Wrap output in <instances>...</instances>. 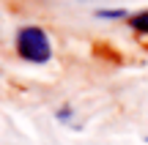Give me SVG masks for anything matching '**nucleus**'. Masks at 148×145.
<instances>
[{
  "mask_svg": "<svg viewBox=\"0 0 148 145\" xmlns=\"http://www.w3.org/2000/svg\"><path fill=\"white\" fill-rule=\"evenodd\" d=\"M145 142H148V137H145Z\"/></svg>",
  "mask_w": 148,
  "mask_h": 145,
  "instance_id": "20e7f679",
  "label": "nucleus"
},
{
  "mask_svg": "<svg viewBox=\"0 0 148 145\" xmlns=\"http://www.w3.org/2000/svg\"><path fill=\"white\" fill-rule=\"evenodd\" d=\"M129 25H132V30H137V33H148V11L134 14L132 19H129Z\"/></svg>",
  "mask_w": 148,
  "mask_h": 145,
  "instance_id": "f03ea898",
  "label": "nucleus"
},
{
  "mask_svg": "<svg viewBox=\"0 0 148 145\" xmlns=\"http://www.w3.org/2000/svg\"><path fill=\"white\" fill-rule=\"evenodd\" d=\"M16 52L27 63H47L52 58V47H49L47 33L36 25H27L16 33Z\"/></svg>",
  "mask_w": 148,
  "mask_h": 145,
  "instance_id": "f257e3e1",
  "label": "nucleus"
},
{
  "mask_svg": "<svg viewBox=\"0 0 148 145\" xmlns=\"http://www.w3.org/2000/svg\"><path fill=\"white\" fill-rule=\"evenodd\" d=\"M101 19H121V16H126V11L123 8H107V11H99Z\"/></svg>",
  "mask_w": 148,
  "mask_h": 145,
  "instance_id": "7ed1b4c3",
  "label": "nucleus"
}]
</instances>
